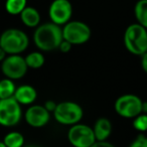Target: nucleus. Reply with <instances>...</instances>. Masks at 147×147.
<instances>
[{
  "label": "nucleus",
  "mask_w": 147,
  "mask_h": 147,
  "mask_svg": "<svg viewBox=\"0 0 147 147\" xmlns=\"http://www.w3.org/2000/svg\"><path fill=\"white\" fill-rule=\"evenodd\" d=\"M55 120L63 125H74L83 118V109L74 102H63L57 104L55 112Z\"/></svg>",
  "instance_id": "nucleus-5"
},
{
  "label": "nucleus",
  "mask_w": 147,
  "mask_h": 147,
  "mask_svg": "<svg viewBox=\"0 0 147 147\" xmlns=\"http://www.w3.org/2000/svg\"><path fill=\"white\" fill-rule=\"evenodd\" d=\"M142 112H143V113H146V114H147V102H144V103H143Z\"/></svg>",
  "instance_id": "nucleus-27"
},
{
  "label": "nucleus",
  "mask_w": 147,
  "mask_h": 147,
  "mask_svg": "<svg viewBox=\"0 0 147 147\" xmlns=\"http://www.w3.org/2000/svg\"><path fill=\"white\" fill-rule=\"evenodd\" d=\"M141 65H142V69L145 73H147V51L142 55V59H141Z\"/></svg>",
  "instance_id": "nucleus-25"
},
{
  "label": "nucleus",
  "mask_w": 147,
  "mask_h": 147,
  "mask_svg": "<svg viewBox=\"0 0 147 147\" xmlns=\"http://www.w3.org/2000/svg\"><path fill=\"white\" fill-rule=\"evenodd\" d=\"M135 16L138 23L147 28V0H139L135 5Z\"/></svg>",
  "instance_id": "nucleus-15"
},
{
  "label": "nucleus",
  "mask_w": 147,
  "mask_h": 147,
  "mask_svg": "<svg viewBox=\"0 0 147 147\" xmlns=\"http://www.w3.org/2000/svg\"><path fill=\"white\" fill-rule=\"evenodd\" d=\"M5 7L7 12L10 14H20L26 7V0H7Z\"/></svg>",
  "instance_id": "nucleus-17"
},
{
  "label": "nucleus",
  "mask_w": 147,
  "mask_h": 147,
  "mask_svg": "<svg viewBox=\"0 0 147 147\" xmlns=\"http://www.w3.org/2000/svg\"><path fill=\"white\" fill-rule=\"evenodd\" d=\"M133 127L138 131H146L147 130V114H139L135 117V120L133 122Z\"/></svg>",
  "instance_id": "nucleus-20"
},
{
  "label": "nucleus",
  "mask_w": 147,
  "mask_h": 147,
  "mask_svg": "<svg viewBox=\"0 0 147 147\" xmlns=\"http://www.w3.org/2000/svg\"><path fill=\"white\" fill-rule=\"evenodd\" d=\"M28 37L19 29L10 28L5 30L0 38V47L7 53L17 55L24 51L28 45Z\"/></svg>",
  "instance_id": "nucleus-3"
},
{
  "label": "nucleus",
  "mask_w": 147,
  "mask_h": 147,
  "mask_svg": "<svg viewBox=\"0 0 147 147\" xmlns=\"http://www.w3.org/2000/svg\"><path fill=\"white\" fill-rule=\"evenodd\" d=\"M124 43L129 53L142 55L147 51L146 27L140 23H134L127 27L124 33Z\"/></svg>",
  "instance_id": "nucleus-2"
},
{
  "label": "nucleus",
  "mask_w": 147,
  "mask_h": 147,
  "mask_svg": "<svg viewBox=\"0 0 147 147\" xmlns=\"http://www.w3.org/2000/svg\"><path fill=\"white\" fill-rule=\"evenodd\" d=\"M45 108L49 111V112H55V108H57V105L55 104L53 101H47V102H45Z\"/></svg>",
  "instance_id": "nucleus-23"
},
{
  "label": "nucleus",
  "mask_w": 147,
  "mask_h": 147,
  "mask_svg": "<svg viewBox=\"0 0 147 147\" xmlns=\"http://www.w3.org/2000/svg\"><path fill=\"white\" fill-rule=\"evenodd\" d=\"M63 39L69 41L71 45H82L89 40L91 29L86 23L81 21H71L65 23L63 28Z\"/></svg>",
  "instance_id": "nucleus-8"
},
{
  "label": "nucleus",
  "mask_w": 147,
  "mask_h": 147,
  "mask_svg": "<svg viewBox=\"0 0 147 147\" xmlns=\"http://www.w3.org/2000/svg\"><path fill=\"white\" fill-rule=\"evenodd\" d=\"M20 103L14 96L0 100V123L5 127L18 124L21 119Z\"/></svg>",
  "instance_id": "nucleus-4"
},
{
  "label": "nucleus",
  "mask_w": 147,
  "mask_h": 147,
  "mask_svg": "<svg viewBox=\"0 0 147 147\" xmlns=\"http://www.w3.org/2000/svg\"><path fill=\"white\" fill-rule=\"evenodd\" d=\"M24 142L22 134L18 132H11L8 133L4 137V143L7 147H20Z\"/></svg>",
  "instance_id": "nucleus-19"
},
{
  "label": "nucleus",
  "mask_w": 147,
  "mask_h": 147,
  "mask_svg": "<svg viewBox=\"0 0 147 147\" xmlns=\"http://www.w3.org/2000/svg\"><path fill=\"white\" fill-rule=\"evenodd\" d=\"M27 63L25 59L18 55H11L2 61V71L5 76L12 80L24 77L27 71Z\"/></svg>",
  "instance_id": "nucleus-9"
},
{
  "label": "nucleus",
  "mask_w": 147,
  "mask_h": 147,
  "mask_svg": "<svg viewBox=\"0 0 147 147\" xmlns=\"http://www.w3.org/2000/svg\"><path fill=\"white\" fill-rule=\"evenodd\" d=\"M36 91L33 87L28 86V85H24V86H20L16 89L15 91L14 97L16 100L18 101L20 104L29 105L33 103L36 99Z\"/></svg>",
  "instance_id": "nucleus-12"
},
{
  "label": "nucleus",
  "mask_w": 147,
  "mask_h": 147,
  "mask_svg": "<svg viewBox=\"0 0 147 147\" xmlns=\"http://www.w3.org/2000/svg\"><path fill=\"white\" fill-rule=\"evenodd\" d=\"M67 139L76 147L93 146L97 141L94 129L83 124H74L67 133Z\"/></svg>",
  "instance_id": "nucleus-6"
},
{
  "label": "nucleus",
  "mask_w": 147,
  "mask_h": 147,
  "mask_svg": "<svg viewBox=\"0 0 147 147\" xmlns=\"http://www.w3.org/2000/svg\"><path fill=\"white\" fill-rule=\"evenodd\" d=\"M99 146H107V147H113V145L111 143L107 142L106 140H97L94 143L93 147H99Z\"/></svg>",
  "instance_id": "nucleus-24"
},
{
  "label": "nucleus",
  "mask_w": 147,
  "mask_h": 147,
  "mask_svg": "<svg viewBox=\"0 0 147 147\" xmlns=\"http://www.w3.org/2000/svg\"><path fill=\"white\" fill-rule=\"evenodd\" d=\"M15 86L11 79L7 78L1 81L0 83V99H6L9 97L14 96Z\"/></svg>",
  "instance_id": "nucleus-16"
},
{
  "label": "nucleus",
  "mask_w": 147,
  "mask_h": 147,
  "mask_svg": "<svg viewBox=\"0 0 147 147\" xmlns=\"http://www.w3.org/2000/svg\"><path fill=\"white\" fill-rule=\"evenodd\" d=\"M131 147H147V137L140 134L130 144Z\"/></svg>",
  "instance_id": "nucleus-21"
},
{
  "label": "nucleus",
  "mask_w": 147,
  "mask_h": 147,
  "mask_svg": "<svg viewBox=\"0 0 147 147\" xmlns=\"http://www.w3.org/2000/svg\"><path fill=\"white\" fill-rule=\"evenodd\" d=\"M25 61L27 63L28 67L31 69H39L45 63V57L38 51H34V53H31L25 57Z\"/></svg>",
  "instance_id": "nucleus-18"
},
{
  "label": "nucleus",
  "mask_w": 147,
  "mask_h": 147,
  "mask_svg": "<svg viewBox=\"0 0 147 147\" xmlns=\"http://www.w3.org/2000/svg\"><path fill=\"white\" fill-rule=\"evenodd\" d=\"M6 53H7L4 51V49L0 47V61H3V59H4L5 55H6Z\"/></svg>",
  "instance_id": "nucleus-26"
},
{
  "label": "nucleus",
  "mask_w": 147,
  "mask_h": 147,
  "mask_svg": "<svg viewBox=\"0 0 147 147\" xmlns=\"http://www.w3.org/2000/svg\"><path fill=\"white\" fill-rule=\"evenodd\" d=\"M73 14V7L69 0H55L49 7L51 21L59 25L65 24Z\"/></svg>",
  "instance_id": "nucleus-10"
},
{
  "label": "nucleus",
  "mask_w": 147,
  "mask_h": 147,
  "mask_svg": "<svg viewBox=\"0 0 147 147\" xmlns=\"http://www.w3.org/2000/svg\"><path fill=\"white\" fill-rule=\"evenodd\" d=\"M71 45H71L69 41L63 39V40L61 41V45H59V49H61V53H69V51H71Z\"/></svg>",
  "instance_id": "nucleus-22"
},
{
  "label": "nucleus",
  "mask_w": 147,
  "mask_h": 147,
  "mask_svg": "<svg viewBox=\"0 0 147 147\" xmlns=\"http://www.w3.org/2000/svg\"><path fill=\"white\" fill-rule=\"evenodd\" d=\"M21 21L28 27H35L39 24L40 14L33 7H25L20 13Z\"/></svg>",
  "instance_id": "nucleus-14"
},
{
  "label": "nucleus",
  "mask_w": 147,
  "mask_h": 147,
  "mask_svg": "<svg viewBox=\"0 0 147 147\" xmlns=\"http://www.w3.org/2000/svg\"><path fill=\"white\" fill-rule=\"evenodd\" d=\"M143 102L135 95H124L117 99L115 110L124 118H135L142 113Z\"/></svg>",
  "instance_id": "nucleus-7"
},
{
  "label": "nucleus",
  "mask_w": 147,
  "mask_h": 147,
  "mask_svg": "<svg viewBox=\"0 0 147 147\" xmlns=\"http://www.w3.org/2000/svg\"><path fill=\"white\" fill-rule=\"evenodd\" d=\"M33 39L35 45L41 51H53L57 49L63 40V29L55 22L45 23L36 28Z\"/></svg>",
  "instance_id": "nucleus-1"
},
{
  "label": "nucleus",
  "mask_w": 147,
  "mask_h": 147,
  "mask_svg": "<svg viewBox=\"0 0 147 147\" xmlns=\"http://www.w3.org/2000/svg\"><path fill=\"white\" fill-rule=\"evenodd\" d=\"M25 120L27 124L32 127H42L49 121V111L45 108V106L35 105L27 109L25 113Z\"/></svg>",
  "instance_id": "nucleus-11"
},
{
  "label": "nucleus",
  "mask_w": 147,
  "mask_h": 147,
  "mask_svg": "<svg viewBox=\"0 0 147 147\" xmlns=\"http://www.w3.org/2000/svg\"><path fill=\"white\" fill-rule=\"evenodd\" d=\"M94 131L97 140H106L112 132V124L107 118H100L95 124Z\"/></svg>",
  "instance_id": "nucleus-13"
}]
</instances>
